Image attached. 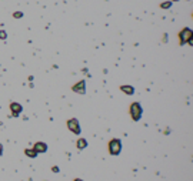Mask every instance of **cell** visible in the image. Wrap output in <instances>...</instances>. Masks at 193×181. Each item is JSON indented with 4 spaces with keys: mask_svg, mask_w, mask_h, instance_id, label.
Returning <instances> with one entry per match:
<instances>
[{
    "mask_svg": "<svg viewBox=\"0 0 193 181\" xmlns=\"http://www.w3.org/2000/svg\"><path fill=\"white\" fill-rule=\"evenodd\" d=\"M13 17L14 19H20V17H23V13L22 11H16V13H13Z\"/></svg>",
    "mask_w": 193,
    "mask_h": 181,
    "instance_id": "7c38bea8",
    "label": "cell"
},
{
    "mask_svg": "<svg viewBox=\"0 0 193 181\" xmlns=\"http://www.w3.org/2000/svg\"><path fill=\"white\" fill-rule=\"evenodd\" d=\"M10 110L11 113H13V115H19L20 113H22V106L19 104V103H11L10 104Z\"/></svg>",
    "mask_w": 193,
    "mask_h": 181,
    "instance_id": "52a82bcc",
    "label": "cell"
},
{
    "mask_svg": "<svg viewBox=\"0 0 193 181\" xmlns=\"http://www.w3.org/2000/svg\"><path fill=\"white\" fill-rule=\"evenodd\" d=\"M170 6H172V2L169 0V2H165V3H162V5H160V7H162V9H169Z\"/></svg>",
    "mask_w": 193,
    "mask_h": 181,
    "instance_id": "8fae6325",
    "label": "cell"
},
{
    "mask_svg": "<svg viewBox=\"0 0 193 181\" xmlns=\"http://www.w3.org/2000/svg\"><path fill=\"white\" fill-rule=\"evenodd\" d=\"M6 37H7L6 32H3V30H2V32H0V38H6Z\"/></svg>",
    "mask_w": 193,
    "mask_h": 181,
    "instance_id": "4fadbf2b",
    "label": "cell"
},
{
    "mask_svg": "<svg viewBox=\"0 0 193 181\" xmlns=\"http://www.w3.org/2000/svg\"><path fill=\"white\" fill-rule=\"evenodd\" d=\"M122 151V143L120 140H117V138H113L109 141V153L112 155H117V154H120Z\"/></svg>",
    "mask_w": 193,
    "mask_h": 181,
    "instance_id": "3957f363",
    "label": "cell"
},
{
    "mask_svg": "<svg viewBox=\"0 0 193 181\" xmlns=\"http://www.w3.org/2000/svg\"><path fill=\"white\" fill-rule=\"evenodd\" d=\"M130 115H132V120H134V121H139L142 118V106H140V103L134 101L130 106Z\"/></svg>",
    "mask_w": 193,
    "mask_h": 181,
    "instance_id": "7a4b0ae2",
    "label": "cell"
},
{
    "mask_svg": "<svg viewBox=\"0 0 193 181\" xmlns=\"http://www.w3.org/2000/svg\"><path fill=\"white\" fill-rule=\"evenodd\" d=\"M120 90L123 91V93H126L127 96H132V94L134 93V88H133L132 86H122Z\"/></svg>",
    "mask_w": 193,
    "mask_h": 181,
    "instance_id": "ba28073f",
    "label": "cell"
},
{
    "mask_svg": "<svg viewBox=\"0 0 193 181\" xmlns=\"http://www.w3.org/2000/svg\"><path fill=\"white\" fill-rule=\"evenodd\" d=\"M2 154H3V146L0 144V155H2Z\"/></svg>",
    "mask_w": 193,
    "mask_h": 181,
    "instance_id": "9a60e30c",
    "label": "cell"
},
{
    "mask_svg": "<svg viewBox=\"0 0 193 181\" xmlns=\"http://www.w3.org/2000/svg\"><path fill=\"white\" fill-rule=\"evenodd\" d=\"M192 37H193V32L189 27H185L179 33V41H180V46H183L185 43L192 44Z\"/></svg>",
    "mask_w": 193,
    "mask_h": 181,
    "instance_id": "6da1fadb",
    "label": "cell"
},
{
    "mask_svg": "<svg viewBox=\"0 0 193 181\" xmlns=\"http://www.w3.org/2000/svg\"><path fill=\"white\" fill-rule=\"evenodd\" d=\"M72 90L74 91V93L84 94V93H86V81H84V80H80L79 83H76V84L73 86Z\"/></svg>",
    "mask_w": 193,
    "mask_h": 181,
    "instance_id": "5b68a950",
    "label": "cell"
},
{
    "mask_svg": "<svg viewBox=\"0 0 193 181\" xmlns=\"http://www.w3.org/2000/svg\"><path fill=\"white\" fill-rule=\"evenodd\" d=\"M74 181H83V180H79V178H76V180H74Z\"/></svg>",
    "mask_w": 193,
    "mask_h": 181,
    "instance_id": "2e32d148",
    "label": "cell"
},
{
    "mask_svg": "<svg viewBox=\"0 0 193 181\" xmlns=\"http://www.w3.org/2000/svg\"><path fill=\"white\" fill-rule=\"evenodd\" d=\"M52 170L55 171V173H59V168H57V167H53V168H52Z\"/></svg>",
    "mask_w": 193,
    "mask_h": 181,
    "instance_id": "5bb4252c",
    "label": "cell"
},
{
    "mask_svg": "<svg viewBox=\"0 0 193 181\" xmlns=\"http://www.w3.org/2000/svg\"><path fill=\"white\" fill-rule=\"evenodd\" d=\"M86 147H87V141H86L84 138H79V140H77V148H79V150H84Z\"/></svg>",
    "mask_w": 193,
    "mask_h": 181,
    "instance_id": "9c48e42d",
    "label": "cell"
},
{
    "mask_svg": "<svg viewBox=\"0 0 193 181\" xmlns=\"http://www.w3.org/2000/svg\"><path fill=\"white\" fill-rule=\"evenodd\" d=\"M173 2H177V0H173Z\"/></svg>",
    "mask_w": 193,
    "mask_h": 181,
    "instance_id": "e0dca14e",
    "label": "cell"
},
{
    "mask_svg": "<svg viewBox=\"0 0 193 181\" xmlns=\"http://www.w3.org/2000/svg\"><path fill=\"white\" fill-rule=\"evenodd\" d=\"M67 128L72 133H74V134H80V124H79V120H77V118H70V120H67Z\"/></svg>",
    "mask_w": 193,
    "mask_h": 181,
    "instance_id": "277c9868",
    "label": "cell"
},
{
    "mask_svg": "<svg viewBox=\"0 0 193 181\" xmlns=\"http://www.w3.org/2000/svg\"><path fill=\"white\" fill-rule=\"evenodd\" d=\"M24 154H26L27 157H30V158H34V157L37 155V153H36L34 148H26V150H24Z\"/></svg>",
    "mask_w": 193,
    "mask_h": 181,
    "instance_id": "30bf717a",
    "label": "cell"
},
{
    "mask_svg": "<svg viewBox=\"0 0 193 181\" xmlns=\"http://www.w3.org/2000/svg\"><path fill=\"white\" fill-rule=\"evenodd\" d=\"M33 148L36 150V153H37V154H40V153H46V151H47V146H46L44 143H42V141H39V143L34 144Z\"/></svg>",
    "mask_w": 193,
    "mask_h": 181,
    "instance_id": "8992f818",
    "label": "cell"
}]
</instances>
